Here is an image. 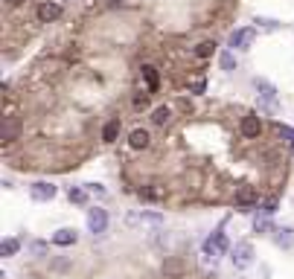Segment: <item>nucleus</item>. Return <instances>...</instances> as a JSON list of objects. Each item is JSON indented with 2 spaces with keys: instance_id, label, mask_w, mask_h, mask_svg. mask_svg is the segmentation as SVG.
Returning a JSON list of instances; mask_svg holds the SVG:
<instances>
[{
  "instance_id": "1",
  "label": "nucleus",
  "mask_w": 294,
  "mask_h": 279,
  "mask_svg": "<svg viewBox=\"0 0 294 279\" xmlns=\"http://www.w3.org/2000/svg\"><path fill=\"white\" fill-rule=\"evenodd\" d=\"M254 88H257V99H260V108L268 111V114H277L280 108V96H277V88L268 82V79H254Z\"/></svg>"
},
{
  "instance_id": "2",
  "label": "nucleus",
  "mask_w": 294,
  "mask_h": 279,
  "mask_svg": "<svg viewBox=\"0 0 294 279\" xmlns=\"http://www.w3.org/2000/svg\"><path fill=\"white\" fill-rule=\"evenodd\" d=\"M129 227H140V230H161L166 224V218L161 213H152V210H134L126 216Z\"/></svg>"
},
{
  "instance_id": "3",
  "label": "nucleus",
  "mask_w": 294,
  "mask_h": 279,
  "mask_svg": "<svg viewBox=\"0 0 294 279\" xmlns=\"http://www.w3.org/2000/svg\"><path fill=\"white\" fill-rule=\"evenodd\" d=\"M228 250H230L228 236H225L222 230H216V233L204 242V259H219V256H225Z\"/></svg>"
},
{
  "instance_id": "4",
  "label": "nucleus",
  "mask_w": 294,
  "mask_h": 279,
  "mask_svg": "<svg viewBox=\"0 0 294 279\" xmlns=\"http://www.w3.org/2000/svg\"><path fill=\"white\" fill-rule=\"evenodd\" d=\"M230 262H233V268H239V271L251 268V265H254V245H251V242H239L236 248L230 250Z\"/></svg>"
},
{
  "instance_id": "5",
  "label": "nucleus",
  "mask_w": 294,
  "mask_h": 279,
  "mask_svg": "<svg viewBox=\"0 0 294 279\" xmlns=\"http://www.w3.org/2000/svg\"><path fill=\"white\" fill-rule=\"evenodd\" d=\"M105 230H108V213H105L102 207H91V210H88V233L102 236Z\"/></svg>"
},
{
  "instance_id": "6",
  "label": "nucleus",
  "mask_w": 294,
  "mask_h": 279,
  "mask_svg": "<svg viewBox=\"0 0 294 279\" xmlns=\"http://www.w3.org/2000/svg\"><path fill=\"white\" fill-rule=\"evenodd\" d=\"M254 41H257V30H251V27L236 30L233 35H230V47H236V50H251Z\"/></svg>"
},
{
  "instance_id": "7",
  "label": "nucleus",
  "mask_w": 294,
  "mask_h": 279,
  "mask_svg": "<svg viewBox=\"0 0 294 279\" xmlns=\"http://www.w3.org/2000/svg\"><path fill=\"white\" fill-rule=\"evenodd\" d=\"M56 186L50 184V181H35L33 186H30V195H33V201H53L56 198Z\"/></svg>"
},
{
  "instance_id": "8",
  "label": "nucleus",
  "mask_w": 294,
  "mask_h": 279,
  "mask_svg": "<svg viewBox=\"0 0 294 279\" xmlns=\"http://www.w3.org/2000/svg\"><path fill=\"white\" fill-rule=\"evenodd\" d=\"M271 239H274L277 248H283V250L294 248V230L292 227H274V230H271Z\"/></svg>"
},
{
  "instance_id": "9",
  "label": "nucleus",
  "mask_w": 294,
  "mask_h": 279,
  "mask_svg": "<svg viewBox=\"0 0 294 279\" xmlns=\"http://www.w3.org/2000/svg\"><path fill=\"white\" fill-rule=\"evenodd\" d=\"M257 201H260V195L254 189H239L236 192V207H242V213H251L257 207Z\"/></svg>"
},
{
  "instance_id": "10",
  "label": "nucleus",
  "mask_w": 294,
  "mask_h": 279,
  "mask_svg": "<svg viewBox=\"0 0 294 279\" xmlns=\"http://www.w3.org/2000/svg\"><path fill=\"white\" fill-rule=\"evenodd\" d=\"M18 131H21V123H18L15 117H9V120L3 123V131H0V140H3V146L15 143V140H18Z\"/></svg>"
},
{
  "instance_id": "11",
  "label": "nucleus",
  "mask_w": 294,
  "mask_h": 279,
  "mask_svg": "<svg viewBox=\"0 0 294 279\" xmlns=\"http://www.w3.org/2000/svg\"><path fill=\"white\" fill-rule=\"evenodd\" d=\"M62 15V6L59 3H41L38 6V21L41 24H50V21H56Z\"/></svg>"
},
{
  "instance_id": "12",
  "label": "nucleus",
  "mask_w": 294,
  "mask_h": 279,
  "mask_svg": "<svg viewBox=\"0 0 294 279\" xmlns=\"http://www.w3.org/2000/svg\"><path fill=\"white\" fill-rule=\"evenodd\" d=\"M76 242H79V233L70 230V227H62V230L53 236V245H59V248H70V245H76Z\"/></svg>"
},
{
  "instance_id": "13",
  "label": "nucleus",
  "mask_w": 294,
  "mask_h": 279,
  "mask_svg": "<svg viewBox=\"0 0 294 279\" xmlns=\"http://www.w3.org/2000/svg\"><path fill=\"white\" fill-rule=\"evenodd\" d=\"M129 143H131V149H149V143H152V137H149V131L146 128H134L131 131V137H129Z\"/></svg>"
},
{
  "instance_id": "14",
  "label": "nucleus",
  "mask_w": 294,
  "mask_h": 279,
  "mask_svg": "<svg viewBox=\"0 0 294 279\" xmlns=\"http://www.w3.org/2000/svg\"><path fill=\"white\" fill-rule=\"evenodd\" d=\"M143 79H146V88H149V93L158 91L161 76H158V67H155V64H143Z\"/></svg>"
},
{
  "instance_id": "15",
  "label": "nucleus",
  "mask_w": 294,
  "mask_h": 279,
  "mask_svg": "<svg viewBox=\"0 0 294 279\" xmlns=\"http://www.w3.org/2000/svg\"><path fill=\"white\" fill-rule=\"evenodd\" d=\"M260 131H262L260 117H245V120H242V134H245V137H260Z\"/></svg>"
},
{
  "instance_id": "16",
  "label": "nucleus",
  "mask_w": 294,
  "mask_h": 279,
  "mask_svg": "<svg viewBox=\"0 0 294 279\" xmlns=\"http://www.w3.org/2000/svg\"><path fill=\"white\" fill-rule=\"evenodd\" d=\"M271 230H274V224H271L268 213H260V216L254 218V233H271Z\"/></svg>"
},
{
  "instance_id": "17",
  "label": "nucleus",
  "mask_w": 294,
  "mask_h": 279,
  "mask_svg": "<svg viewBox=\"0 0 294 279\" xmlns=\"http://www.w3.org/2000/svg\"><path fill=\"white\" fill-rule=\"evenodd\" d=\"M117 134H120V120L105 123V128H102V140H105V143H114V140H117Z\"/></svg>"
},
{
  "instance_id": "18",
  "label": "nucleus",
  "mask_w": 294,
  "mask_h": 279,
  "mask_svg": "<svg viewBox=\"0 0 294 279\" xmlns=\"http://www.w3.org/2000/svg\"><path fill=\"white\" fill-rule=\"evenodd\" d=\"M169 120H172V111L169 108H155V114H152V123L155 125H169Z\"/></svg>"
},
{
  "instance_id": "19",
  "label": "nucleus",
  "mask_w": 294,
  "mask_h": 279,
  "mask_svg": "<svg viewBox=\"0 0 294 279\" xmlns=\"http://www.w3.org/2000/svg\"><path fill=\"white\" fill-rule=\"evenodd\" d=\"M21 250V242L18 239H6L3 245H0V256H15Z\"/></svg>"
},
{
  "instance_id": "20",
  "label": "nucleus",
  "mask_w": 294,
  "mask_h": 279,
  "mask_svg": "<svg viewBox=\"0 0 294 279\" xmlns=\"http://www.w3.org/2000/svg\"><path fill=\"white\" fill-rule=\"evenodd\" d=\"M67 195H70V201H73V204L85 207V204H88V195H91V192H88V189H70Z\"/></svg>"
},
{
  "instance_id": "21",
  "label": "nucleus",
  "mask_w": 294,
  "mask_h": 279,
  "mask_svg": "<svg viewBox=\"0 0 294 279\" xmlns=\"http://www.w3.org/2000/svg\"><path fill=\"white\" fill-rule=\"evenodd\" d=\"M213 50H216V44H213V41H201V44L196 47V56H198V59H210V56H213Z\"/></svg>"
},
{
  "instance_id": "22",
  "label": "nucleus",
  "mask_w": 294,
  "mask_h": 279,
  "mask_svg": "<svg viewBox=\"0 0 294 279\" xmlns=\"http://www.w3.org/2000/svg\"><path fill=\"white\" fill-rule=\"evenodd\" d=\"M219 62H222V70H236V56H233L230 50H225V53L219 56Z\"/></svg>"
},
{
  "instance_id": "23",
  "label": "nucleus",
  "mask_w": 294,
  "mask_h": 279,
  "mask_svg": "<svg viewBox=\"0 0 294 279\" xmlns=\"http://www.w3.org/2000/svg\"><path fill=\"white\" fill-rule=\"evenodd\" d=\"M163 195H166L163 189H152V186H149V189H140V198H146V201H161Z\"/></svg>"
},
{
  "instance_id": "24",
  "label": "nucleus",
  "mask_w": 294,
  "mask_h": 279,
  "mask_svg": "<svg viewBox=\"0 0 294 279\" xmlns=\"http://www.w3.org/2000/svg\"><path fill=\"white\" fill-rule=\"evenodd\" d=\"M254 24H257V27H260V30H277V27H280V24H277V21H274V18H254Z\"/></svg>"
},
{
  "instance_id": "25",
  "label": "nucleus",
  "mask_w": 294,
  "mask_h": 279,
  "mask_svg": "<svg viewBox=\"0 0 294 279\" xmlns=\"http://www.w3.org/2000/svg\"><path fill=\"white\" fill-rule=\"evenodd\" d=\"M277 131H280V137H283L289 146H294V128H289V125H280Z\"/></svg>"
},
{
  "instance_id": "26",
  "label": "nucleus",
  "mask_w": 294,
  "mask_h": 279,
  "mask_svg": "<svg viewBox=\"0 0 294 279\" xmlns=\"http://www.w3.org/2000/svg\"><path fill=\"white\" fill-rule=\"evenodd\" d=\"M262 213L274 216V213H277V198H265V201H262Z\"/></svg>"
},
{
  "instance_id": "27",
  "label": "nucleus",
  "mask_w": 294,
  "mask_h": 279,
  "mask_svg": "<svg viewBox=\"0 0 294 279\" xmlns=\"http://www.w3.org/2000/svg\"><path fill=\"white\" fill-rule=\"evenodd\" d=\"M146 105H149V93H137V96H134V108H137V111H143Z\"/></svg>"
},
{
  "instance_id": "28",
  "label": "nucleus",
  "mask_w": 294,
  "mask_h": 279,
  "mask_svg": "<svg viewBox=\"0 0 294 279\" xmlns=\"http://www.w3.org/2000/svg\"><path fill=\"white\" fill-rule=\"evenodd\" d=\"M85 189H88L91 195H97V198H108V192H105V189H102V186H99V184H88V186H85Z\"/></svg>"
},
{
  "instance_id": "29",
  "label": "nucleus",
  "mask_w": 294,
  "mask_h": 279,
  "mask_svg": "<svg viewBox=\"0 0 294 279\" xmlns=\"http://www.w3.org/2000/svg\"><path fill=\"white\" fill-rule=\"evenodd\" d=\"M35 253V256H47V245L44 242H33V248H30Z\"/></svg>"
},
{
  "instance_id": "30",
  "label": "nucleus",
  "mask_w": 294,
  "mask_h": 279,
  "mask_svg": "<svg viewBox=\"0 0 294 279\" xmlns=\"http://www.w3.org/2000/svg\"><path fill=\"white\" fill-rule=\"evenodd\" d=\"M204 88H207L204 82H196V85H193V93H204Z\"/></svg>"
},
{
  "instance_id": "31",
  "label": "nucleus",
  "mask_w": 294,
  "mask_h": 279,
  "mask_svg": "<svg viewBox=\"0 0 294 279\" xmlns=\"http://www.w3.org/2000/svg\"><path fill=\"white\" fill-rule=\"evenodd\" d=\"M6 3H9V6H18V3H21V0H6Z\"/></svg>"
}]
</instances>
